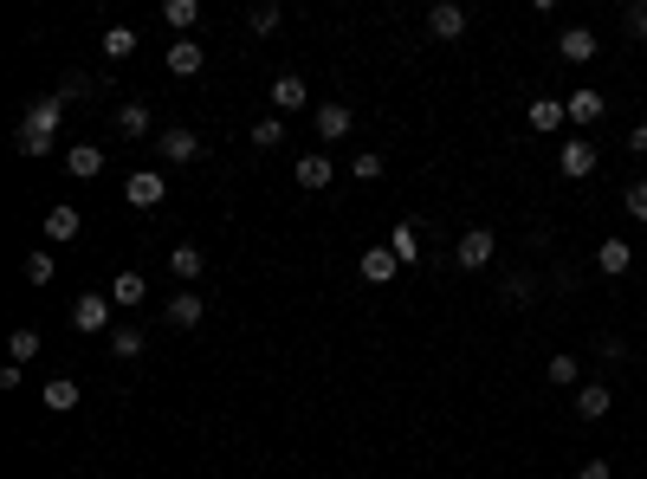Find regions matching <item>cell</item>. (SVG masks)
Instances as JSON below:
<instances>
[{
    "label": "cell",
    "instance_id": "obj_1",
    "mask_svg": "<svg viewBox=\"0 0 647 479\" xmlns=\"http://www.w3.org/2000/svg\"><path fill=\"white\" fill-rule=\"evenodd\" d=\"M59 117H65V98L26 104V117H20V156H52V143H59Z\"/></svg>",
    "mask_w": 647,
    "mask_h": 479
},
{
    "label": "cell",
    "instance_id": "obj_2",
    "mask_svg": "<svg viewBox=\"0 0 647 479\" xmlns=\"http://www.w3.org/2000/svg\"><path fill=\"white\" fill-rule=\"evenodd\" d=\"M72 331L78 337H110V331H117V305L98 298V292H78L72 298Z\"/></svg>",
    "mask_w": 647,
    "mask_h": 479
},
{
    "label": "cell",
    "instance_id": "obj_3",
    "mask_svg": "<svg viewBox=\"0 0 647 479\" xmlns=\"http://www.w3.org/2000/svg\"><path fill=\"white\" fill-rule=\"evenodd\" d=\"M492 259H499V234H492V227H466L460 246H453V266L460 272H486Z\"/></svg>",
    "mask_w": 647,
    "mask_h": 479
},
{
    "label": "cell",
    "instance_id": "obj_4",
    "mask_svg": "<svg viewBox=\"0 0 647 479\" xmlns=\"http://www.w3.org/2000/svg\"><path fill=\"white\" fill-rule=\"evenodd\" d=\"M156 156H162V162H175V169H195V162H201V136L188 130V123H175V130H162V136H156Z\"/></svg>",
    "mask_w": 647,
    "mask_h": 479
},
{
    "label": "cell",
    "instance_id": "obj_5",
    "mask_svg": "<svg viewBox=\"0 0 647 479\" xmlns=\"http://www.w3.org/2000/svg\"><path fill=\"white\" fill-rule=\"evenodd\" d=\"M596 143H589V136H563V149H557V169L570 175V182H589V175H596Z\"/></svg>",
    "mask_w": 647,
    "mask_h": 479
},
{
    "label": "cell",
    "instance_id": "obj_6",
    "mask_svg": "<svg viewBox=\"0 0 647 479\" xmlns=\"http://www.w3.org/2000/svg\"><path fill=\"white\" fill-rule=\"evenodd\" d=\"M123 201H130V208H162V201H169V175L162 169H136L130 182H123Z\"/></svg>",
    "mask_w": 647,
    "mask_h": 479
},
{
    "label": "cell",
    "instance_id": "obj_7",
    "mask_svg": "<svg viewBox=\"0 0 647 479\" xmlns=\"http://www.w3.org/2000/svg\"><path fill=\"white\" fill-rule=\"evenodd\" d=\"M162 318H169V331H195V324L208 318V305H201V292H188V285H182V292L162 305Z\"/></svg>",
    "mask_w": 647,
    "mask_h": 479
},
{
    "label": "cell",
    "instance_id": "obj_8",
    "mask_svg": "<svg viewBox=\"0 0 647 479\" xmlns=\"http://www.w3.org/2000/svg\"><path fill=\"white\" fill-rule=\"evenodd\" d=\"M563 104H570V123H576V130H589V123H602V117H609V98H602L596 85L570 91V98H563Z\"/></svg>",
    "mask_w": 647,
    "mask_h": 479
},
{
    "label": "cell",
    "instance_id": "obj_9",
    "mask_svg": "<svg viewBox=\"0 0 647 479\" xmlns=\"http://www.w3.org/2000/svg\"><path fill=\"white\" fill-rule=\"evenodd\" d=\"M143 298H149V279H143L136 266H123L117 279H110V305H117V311H136Z\"/></svg>",
    "mask_w": 647,
    "mask_h": 479
},
{
    "label": "cell",
    "instance_id": "obj_10",
    "mask_svg": "<svg viewBox=\"0 0 647 479\" xmlns=\"http://www.w3.org/2000/svg\"><path fill=\"white\" fill-rule=\"evenodd\" d=\"M428 33L434 39H460L466 33V7H460V0H434V7H428Z\"/></svg>",
    "mask_w": 647,
    "mask_h": 479
},
{
    "label": "cell",
    "instance_id": "obj_11",
    "mask_svg": "<svg viewBox=\"0 0 647 479\" xmlns=\"http://www.w3.org/2000/svg\"><path fill=\"white\" fill-rule=\"evenodd\" d=\"M162 65H169L175 78H201V65H208V52H201L195 39H175V46L162 52Z\"/></svg>",
    "mask_w": 647,
    "mask_h": 479
},
{
    "label": "cell",
    "instance_id": "obj_12",
    "mask_svg": "<svg viewBox=\"0 0 647 479\" xmlns=\"http://www.w3.org/2000/svg\"><path fill=\"white\" fill-rule=\"evenodd\" d=\"M628 266H635V246H628L622 234H609V240L596 246V272H609V279H622Z\"/></svg>",
    "mask_w": 647,
    "mask_h": 479
},
{
    "label": "cell",
    "instance_id": "obj_13",
    "mask_svg": "<svg viewBox=\"0 0 647 479\" xmlns=\"http://www.w3.org/2000/svg\"><path fill=\"white\" fill-rule=\"evenodd\" d=\"M311 123H318L324 143H343V136H350V123H356V111H350V104H318V117H311Z\"/></svg>",
    "mask_w": 647,
    "mask_h": 479
},
{
    "label": "cell",
    "instance_id": "obj_14",
    "mask_svg": "<svg viewBox=\"0 0 647 479\" xmlns=\"http://www.w3.org/2000/svg\"><path fill=\"white\" fill-rule=\"evenodd\" d=\"M525 123H531V130H563V123H570V104H563V98H531V111H525Z\"/></svg>",
    "mask_w": 647,
    "mask_h": 479
},
{
    "label": "cell",
    "instance_id": "obj_15",
    "mask_svg": "<svg viewBox=\"0 0 647 479\" xmlns=\"http://www.w3.org/2000/svg\"><path fill=\"white\" fill-rule=\"evenodd\" d=\"M78 227H85V214H78V208H65V201H59V208H46V240L52 246L78 240Z\"/></svg>",
    "mask_w": 647,
    "mask_h": 479
},
{
    "label": "cell",
    "instance_id": "obj_16",
    "mask_svg": "<svg viewBox=\"0 0 647 479\" xmlns=\"http://www.w3.org/2000/svg\"><path fill=\"white\" fill-rule=\"evenodd\" d=\"M272 104H279V111H305V104H311L305 78H298V72H279V78H272Z\"/></svg>",
    "mask_w": 647,
    "mask_h": 479
},
{
    "label": "cell",
    "instance_id": "obj_17",
    "mask_svg": "<svg viewBox=\"0 0 647 479\" xmlns=\"http://www.w3.org/2000/svg\"><path fill=\"white\" fill-rule=\"evenodd\" d=\"M169 272H175V279H182V285H195L201 272H208V253H201L195 240H188V246H175V253H169Z\"/></svg>",
    "mask_w": 647,
    "mask_h": 479
},
{
    "label": "cell",
    "instance_id": "obj_18",
    "mask_svg": "<svg viewBox=\"0 0 647 479\" xmlns=\"http://www.w3.org/2000/svg\"><path fill=\"white\" fill-rule=\"evenodd\" d=\"M65 169H72L78 182H91V175H104V149L98 143H72L65 149Z\"/></svg>",
    "mask_w": 647,
    "mask_h": 479
},
{
    "label": "cell",
    "instance_id": "obj_19",
    "mask_svg": "<svg viewBox=\"0 0 647 479\" xmlns=\"http://www.w3.org/2000/svg\"><path fill=\"white\" fill-rule=\"evenodd\" d=\"M149 130H156V117H149V104H117V136H130V143H143Z\"/></svg>",
    "mask_w": 647,
    "mask_h": 479
},
{
    "label": "cell",
    "instance_id": "obj_20",
    "mask_svg": "<svg viewBox=\"0 0 647 479\" xmlns=\"http://www.w3.org/2000/svg\"><path fill=\"white\" fill-rule=\"evenodd\" d=\"M389 253L402 259V266H421V227H415V221H395V234H389Z\"/></svg>",
    "mask_w": 647,
    "mask_h": 479
},
{
    "label": "cell",
    "instance_id": "obj_21",
    "mask_svg": "<svg viewBox=\"0 0 647 479\" xmlns=\"http://www.w3.org/2000/svg\"><path fill=\"white\" fill-rule=\"evenodd\" d=\"M609 402H615L609 382H583V389H576V415H583V421H602V415H609Z\"/></svg>",
    "mask_w": 647,
    "mask_h": 479
},
{
    "label": "cell",
    "instance_id": "obj_22",
    "mask_svg": "<svg viewBox=\"0 0 647 479\" xmlns=\"http://www.w3.org/2000/svg\"><path fill=\"white\" fill-rule=\"evenodd\" d=\"M557 52H563L570 65H589V59H596V33H589V26H570V33L557 39Z\"/></svg>",
    "mask_w": 647,
    "mask_h": 479
},
{
    "label": "cell",
    "instance_id": "obj_23",
    "mask_svg": "<svg viewBox=\"0 0 647 479\" xmlns=\"http://www.w3.org/2000/svg\"><path fill=\"white\" fill-rule=\"evenodd\" d=\"M395 272H402V259H395L389 246H369V253H363V279H369V285H389Z\"/></svg>",
    "mask_w": 647,
    "mask_h": 479
},
{
    "label": "cell",
    "instance_id": "obj_24",
    "mask_svg": "<svg viewBox=\"0 0 647 479\" xmlns=\"http://www.w3.org/2000/svg\"><path fill=\"white\" fill-rule=\"evenodd\" d=\"M39 402H46L52 415H72V408H78V382L72 376H52L46 389H39Z\"/></svg>",
    "mask_w": 647,
    "mask_h": 479
},
{
    "label": "cell",
    "instance_id": "obj_25",
    "mask_svg": "<svg viewBox=\"0 0 647 479\" xmlns=\"http://www.w3.org/2000/svg\"><path fill=\"white\" fill-rule=\"evenodd\" d=\"M544 382H550V389H583V363H576V357H563V350H557V357L544 363Z\"/></svg>",
    "mask_w": 647,
    "mask_h": 479
},
{
    "label": "cell",
    "instance_id": "obj_26",
    "mask_svg": "<svg viewBox=\"0 0 647 479\" xmlns=\"http://www.w3.org/2000/svg\"><path fill=\"white\" fill-rule=\"evenodd\" d=\"M330 156H298V188H311V195H318V188H330Z\"/></svg>",
    "mask_w": 647,
    "mask_h": 479
},
{
    "label": "cell",
    "instance_id": "obj_27",
    "mask_svg": "<svg viewBox=\"0 0 647 479\" xmlns=\"http://www.w3.org/2000/svg\"><path fill=\"white\" fill-rule=\"evenodd\" d=\"M162 20H169L175 26V33H195V26H201V0H169V7H162Z\"/></svg>",
    "mask_w": 647,
    "mask_h": 479
},
{
    "label": "cell",
    "instance_id": "obj_28",
    "mask_svg": "<svg viewBox=\"0 0 647 479\" xmlns=\"http://www.w3.org/2000/svg\"><path fill=\"white\" fill-rule=\"evenodd\" d=\"M110 357H117V363L143 357V331H136V324H117V331H110Z\"/></svg>",
    "mask_w": 647,
    "mask_h": 479
},
{
    "label": "cell",
    "instance_id": "obj_29",
    "mask_svg": "<svg viewBox=\"0 0 647 479\" xmlns=\"http://www.w3.org/2000/svg\"><path fill=\"white\" fill-rule=\"evenodd\" d=\"M136 52V26H104V59H130Z\"/></svg>",
    "mask_w": 647,
    "mask_h": 479
},
{
    "label": "cell",
    "instance_id": "obj_30",
    "mask_svg": "<svg viewBox=\"0 0 647 479\" xmlns=\"http://www.w3.org/2000/svg\"><path fill=\"white\" fill-rule=\"evenodd\" d=\"M7 357H13V363H33V357H39V331H33V324H20V331L7 337Z\"/></svg>",
    "mask_w": 647,
    "mask_h": 479
},
{
    "label": "cell",
    "instance_id": "obj_31",
    "mask_svg": "<svg viewBox=\"0 0 647 479\" xmlns=\"http://www.w3.org/2000/svg\"><path fill=\"white\" fill-rule=\"evenodd\" d=\"M26 285H52V272H59V259H52V253H26Z\"/></svg>",
    "mask_w": 647,
    "mask_h": 479
},
{
    "label": "cell",
    "instance_id": "obj_32",
    "mask_svg": "<svg viewBox=\"0 0 647 479\" xmlns=\"http://www.w3.org/2000/svg\"><path fill=\"white\" fill-rule=\"evenodd\" d=\"M279 143H285V123L279 117H259L253 123V149H279Z\"/></svg>",
    "mask_w": 647,
    "mask_h": 479
},
{
    "label": "cell",
    "instance_id": "obj_33",
    "mask_svg": "<svg viewBox=\"0 0 647 479\" xmlns=\"http://www.w3.org/2000/svg\"><path fill=\"white\" fill-rule=\"evenodd\" d=\"M531 292H538V285H531V272H512V279L499 285V298H512V305H531Z\"/></svg>",
    "mask_w": 647,
    "mask_h": 479
},
{
    "label": "cell",
    "instance_id": "obj_34",
    "mask_svg": "<svg viewBox=\"0 0 647 479\" xmlns=\"http://www.w3.org/2000/svg\"><path fill=\"white\" fill-rule=\"evenodd\" d=\"M622 26H628V39H647V0H628V7H622Z\"/></svg>",
    "mask_w": 647,
    "mask_h": 479
},
{
    "label": "cell",
    "instance_id": "obj_35",
    "mask_svg": "<svg viewBox=\"0 0 647 479\" xmlns=\"http://www.w3.org/2000/svg\"><path fill=\"white\" fill-rule=\"evenodd\" d=\"M622 208H628V221H641V227H647V182H628Z\"/></svg>",
    "mask_w": 647,
    "mask_h": 479
},
{
    "label": "cell",
    "instance_id": "obj_36",
    "mask_svg": "<svg viewBox=\"0 0 647 479\" xmlns=\"http://www.w3.org/2000/svg\"><path fill=\"white\" fill-rule=\"evenodd\" d=\"M382 169H389L382 156H350V175H356V182H382Z\"/></svg>",
    "mask_w": 647,
    "mask_h": 479
},
{
    "label": "cell",
    "instance_id": "obj_37",
    "mask_svg": "<svg viewBox=\"0 0 647 479\" xmlns=\"http://www.w3.org/2000/svg\"><path fill=\"white\" fill-rule=\"evenodd\" d=\"M246 26H253L259 39H266V33H279V7H253V13H246Z\"/></svg>",
    "mask_w": 647,
    "mask_h": 479
},
{
    "label": "cell",
    "instance_id": "obj_38",
    "mask_svg": "<svg viewBox=\"0 0 647 479\" xmlns=\"http://www.w3.org/2000/svg\"><path fill=\"white\" fill-rule=\"evenodd\" d=\"M576 479H609V460H583V467H576Z\"/></svg>",
    "mask_w": 647,
    "mask_h": 479
},
{
    "label": "cell",
    "instance_id": "obj_39",
    "mask_svg": "<svg viewBox=\"0 0 647 479\" xmlns=\"http://www.w3.org/2000/svg\"><path fill=\"white\" fill-rule=\"evenodd\" d=\"M628 149H635V156H647V123H635V130H628Z\"/></svg>",
    "mask_w": 647,
    "mask_h": 479
}]
</instances>
